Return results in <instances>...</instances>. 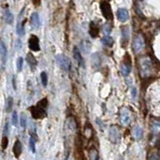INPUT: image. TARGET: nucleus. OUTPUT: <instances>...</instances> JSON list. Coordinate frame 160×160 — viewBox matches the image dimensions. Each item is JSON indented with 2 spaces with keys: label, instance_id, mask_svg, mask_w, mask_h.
Instances as JSON below:
<instances>
[{
  "label": "nucleus",
  "instance_id": "nucleus-21",
  "mask_svg": "<svg viewBox=\"0 0 160 160\" xmlns=\"http://www.w3.org/2000/svg\"><path fill=\"white\" fill-rule=\"evenodd\" d=\"M24 25H22L21 22H18L17 25H16V31H17V33L19 36H22V35H24Z\"/></svg>",
  "mask_w": 160,
  "mask_h": 160
},
{
  "label": "nucleus",
  "instance_id": "nucleus-9",
  "mask_svg": "<svg viewBox=\"0 0 160 160\" xmlns=\"http://www.w3.org/2000/svg\"><path fill=\"white\" fill-rule=\"evenodd\" d=\"M109 136L111 141L114 143H117L118 141L120 140V132H119L118 128L116 126L111 127V129H110V132H109Z\"/></svg>",
  "mask_w": 160,
  "mask_h": 160
},
{
  "label": "nucleus",
  "instance_id": "nucleus-28",
  "mask_svg": "<svg viewBox=\"0 0 160 160\" xmlns=\"http://www.w3.org/2000/svg\"><path fill=\"white\" fill-rule=\"evenodd\" d=\"M2 150H4L6 147H7V145H8V139H7V137L6 136H4L3 138H2Z\"/></svg>",
  "mask_w": 160,
  "mask_h": 160
},
{
  "label": "nucleus",
  "instance_id": "nucleus-15",
  "mask_svg": "<svg viewBox=\"0 0 160 160\" xmlns=\"http://www.w3.org/2000/svg\"><path fill=\"white\" fill-rule=\"evenodd\" d=\"M89 33H90V35L92 36L93 38H98V35H99V28H98L97 26H96V24L94 23V22H91V23H90Z\"/></svg>",
  "mask_w": 160,
  "mask_h": 160
},
{
  "label": "nucleus",
  "instance_id": "nucleus-25",
  "mask_svg": "<svg viewBox=\"0 0 160 160\" xmlns=\"http://www.w3.org/2000/svg\"><path fill=\"white\" fill-rule=\"evenodd\" d=\"M90 157L91 159L93 160H96V159H99V155H98V152L96 151V150H92V151H90Z\"/></svg>",
  "mask_w": 160,
  "mask_h": 160
},
{
  "label": "nucleus",
  "instance_id": "nucleus-23",
  "mask_svg": "<svg viewBox=\"0 0 160 160\" xmlns=\"http://www.w3.org/2000/svg\"><path fill=\"white\" fill-rule=\"evenodd\" d=\"M40 79H42L43 87H47L48 86V75H47V72H42V74H40Z\"/></svg>",
  "mask_w": 160,
  "mask_h": 160
},
{
  "label": "nucleus",
  "instance_id": "nucleus-2",
  "mask_svg": "<svg viewBox=\"0 0 160 160\" xmlns=\"http://www.w3.org/2000/svg\"><path fill=\"white\" fill-rule=\"evenodd\" d=\"M132 48H133V51L135 53L140 52L144 48V39L142 38V35L138 34L137 36H135L134 42L132 43Z\"/></svg>",
  "mask_w": 160,
  "mask_h": 160
},
{
  "label": "nucleus",
  "instance_id": "nucleus-3",
  "mask_svg": "<svg viewBox=\"0 0 160 160\" xmlns=\"http://www.w3.org/2000/svg\"><path fill=\"white\" fill-rule=\"evenodd\" d=\"M121 72L123 76L127 77L131 72V59L129 54H126L124 61H123L121 65Z\"/></svg>",
  "mask_w": 160,
  "mask_h": 160
},
{
  "label": "nucleus",
  "instance_id": "nucleus-20",
  "mask_svg": "<svg viewBox=\"0 0 160 160\" xmlns=\"http://www.w3.org/2000/svg\"><path fill=\"white\" fill-rule=\"evenodd\" d=\"M5 21L8 24H11L13 22V15L9 9H5Z\"/></svg>",
  "mask_w": 160,
  "mask_h": 160
},
{
  "label": "nucleus",
  "instance_id": "nucleus-29",
  "mask_svg": "<svg viewBox=\"0 0 160 160\" xmlns=\"http://www.w3.org/2000/svg\"><path fill=\"white\" fill-rule=\"evenodd\" d=\"M20 124L23 128L26 127V117H25V115H23V114H22L20 117Z\"/></svg>",
  "mask_w": 160,
  "mask_h": 160
},
{
  "label": "nucleus",
  "instance_id": "nucleus-30",
  "mask_svg": "<svg viewBox=\"0 0 160 160\" xmlns=\"http://www.w3.org/2000/svg\"><path fill=\"white\" fill-rule=\"evenodd\" d=\"M29 145H30L31 151H32V152H35V142H34L33 138H30V140H29Z\"/></svg>",
  "mask_w": 160,
  "mask_h": 160
},
{
  "label": "nucleus",
  "instance_id": "nucleus-6",
  "mask_svg": "<svg viewBox=\"0 0 160 160\" xmlns=\"http://www.w3.org/2000/svg\"><path fill=\"white\" fill-rule=\"evenodd\" d=\"M141 72H142L143 77H147L151 72V62L148 59H142V62L140 63Z\"/></svg>",
  "mask_w": 160,
  "mask_h": 160
},
{
  "label": "nucleus",
  "instance_id": "nucleus-19",
  "mask_svg": "<svg viewBox=\"0 0 160 160\" xmlns=\"http://www.w3.org/2000/svg\"><path fill=\"white\" fill-rule=\"evenodd\" d=\"M102 42L105 44V45H107V47L109 48H112L113 47V44H114V39L112 38H110L109 35H106L105 38L102 39Z\"/></svg>",
  "mask_w": 160,
  "mask_h": 160
},
{
  "label": "nucleus",
  "instance_id": "nucleus-18",
  "mask_svg": "<svg viewBox=\"0 0 160 160\" xmlns=\"http://www.w3.org/2000/svg\"><path fill=\"white\" fill-rule=\"evenodd\" d=\"M142 134H143V131H142V128L140 126H136L134 129H133V136L134 138L139 140L142 138Z\"/></svg>",
  "mask_w": 160,
  "mask_h": 160
},
{
  "label": "nucleus",
  "instance_id": "nucleus-22",
  "mask_svg": "<svg viewBox=\"0 0 160 160\" xmlns=\"http://www.w3.org/2000/svg\"><path fill=\"white\" fill-rule=\"evenodd\" d=\"M103 31H104V33L106 35H109L110 33H111V31H112V26L110 25L109 23L104 24L103 25Z\"/></svg>",
  "mask_w": 160,
  "mask_h": 160
},
{
  "label": "nucleus",
  "instance_id": "nucleus-4",
  "mask_svg": "<svg viewBox=\"0 0 160 160\" xmlns=\"http://www.w3.org/2000/svg\"><path fill=\"white\" fill-rule=\"evenodd\" d=\"M100 7H101V11L103 13L104 17L106 19H112L113 18V13H112V9L111 5L107 2V1H102L100 4Z\"/></svg>",
  "mask_w": 160,
  "mask_h": 160
},
{
  "label": "nucleus",
  "instance_id": "nucleus-14",
  "mask_svg": "<svg viewBox=\"0 0 160 160\" xmlns=\"http://www.w3.org/2000/svg\"><path fill=\"white\" fill-rule=\"evenodd\" d=\"M22 152V146H21V143L19 140H16L15 143H14V146H13V153H14V156L16 158H18L20 156V154Z\"/></svg>",
  "mask_w": 160,
  "mask_h": 160
},
{
  "label": "nucleus",
  "instance_id": "nucleus-12",
  "mask_svg": "<svg viewBox=\"0 0 160 160\" xmlns=\"http://www.w3.org/2000/svg\"><path fill=\"white\" fill-rule=\"evenodd\" d=\"M74 58L77 61V62L79 63V66L81 67H84L85 66V62H84V58L82 57V54L80 52V49L78 48L77 47L74 48Z\"/></svg>",
  "mask_w": 160,
  "mask_h": 160
},
{
  "label": "nucleus",
  "instance_id": "nucleus-8",
  "mask_svg": "<svg viewBox=\"0 0 160 160\" xmlns=\"http://www.w3.org/2000/svg\"><path fill=\"white\" fill-rule=\"evenodd\" d=\"M28 47L31 51L33 52H38L40 48H39V40H38V38L36 35H31L29 38V40H28Z\"/></svg>",
  "mask_w": 160,
  "mask_h": 160
},
{
  "label": "nucleus",
  "instance_id": "nucleus-17",
  "mask_svg": "<svg viewBox=\"0 0 160 160\" xmlns=\"http://www.w3.org/2000/svg\"><path fill=\"white\" fill-rule=\"evenodd\" d=\"M1 65H2V68L4 67V63H5V61H6V58H7V49L5 48V45H4L3 42H1Z\"/></svg>",
  "mask_w": 160,
  "mask_h": 160
},
{
  "label": "nucleus",
  "instance_id": "nucleus-13",
  "mask_svg": "<svg viewBox=\"0 0 160 160\" xmlns=\"http://www.w3.org/2000/svg\"><path fill=\"white\" fill-rule=\"evenodd\" d=\"M27 58V62H28V65L30 66V68L32 71H34L36 66H38V62H36L34 56L31 52H29V53H27V58Z\"/></svg>",
  "mask_w": 160,
  "mask_h": 160
},
{
  "label": "nucleus",
  "instance_id": "nucleus-5",
  "mask_svg": "<svg viewBox=\"0 0 160 160\" xmlns=\"http://www.w3.org/2000/svg\"><path fill=\"white\" fill-rule=\"evenodd\" d=\"M120 121H121V124L124 125V126H127V125L130 124V122H131V113L129 111V109L123 108L121 110Z\"/></svg>",
  "mask_w": 160,
  "mask_h": 160
},
{
  "label": "nucleus",
  "instance_id": "nucleus-31",
  "mask_svg": "<svg viewBox=\"0 0 160 160\" xmlns=\"http://www.w3.org/2000/svg\"><path fill=\"white\" fill-rule=\"evenodd\" d=\"M7 105H8V107L6 108V110L9 112V111L11 110V107H12V106H11V105H12V98H11V97L8 99V104H7Z\"/></svg>",
  "mask_w": 160,
  "mask_h": 160
},
{
  "label": "nucleus",
  "instance_id": "nucleus-33",
  "mask_svg": "<svg viewBox=\"0 0 160 160\" xmlns=\"http://www.w3.org/2000/svg\"><path fill=\"white\" fill-rule=\"evenodd\" d=\"M107 1H110V0H107Z\"/></svg>",
  "mask_w": 160,
  "mask_h": 160
},
{
  "label": "nucleus",
  "instance_id": "nucleus-11",
  "mask_svg": "<svg viewBox=\"0 0 160 160\" xmlns=\"http://www.w3.org/2000/svg\"><path fill=\"white\" fill-rule=\"evenodd\" d=\"M30 23L32 25V27L34 29L39 28L40 26V21H39V16L36 12H33L30 16Z\"/></svg>",
  "mask_w": 160,
  "mask_h": 160
},
{
  "label": "nucleus",
  "instance_id": "nucleus-7",
  "mask_svg": "<svg viewBox=\"0 0 160 160\" xmlns=\"http://www.w3.org/2000/svg\"><path fill=\"white\" fill-rule=\"evenodd\" d=\"M57 62L58 63V66L61 67L63 71L70 70V62H68V59L65 56H62V54H59V56H58L57 57Z\"/></svg>",
  "mask_w": 160,
  "mask_h": 160
},
{
  "label": "nucleus",
  "instance_id": "nucleus-32",
  "mask_svg": "<svg viewBox=\"0 0 160 160\" xmlns=\"http://www.w3.org/2000/svg\"><path fill=\"white\" fill-rule=\"evenodd\" d=\"M132 96H133V99L135 100L136 99V96H137V91H136L135 88L132 89Z\"/></svg>",
  "mask_w": 160,
  "mask_h": 160
},
{
  "label": "nucleus",
  "instance_id": "nucleus-10",
  "mask_svg": "<svg viewBox=\"0 0 160 160\" xmlns=\"http://www.w3.org/2000/svg\"><path fill=\"white\" fill-rule=\"evenodd\" d=\"M117 16H118V19L121 22H126L129 19V12H128L127 9L121 8L117 11Z\"/></svg>",
  "mask_w": 160,
  "mask_h": 160
},
{
  "label": "nucleus",
  "instance_id": "nucleus-27",
  "mask_svg": "<svg viewBox=\"0 0 160 160\" xmlns=\"http://www.w3.org/2000/svg\"><path fill=\"white\" fill-rule=\"evenodd\" d=\"M12 124L14 126H17V124H18V117H17L16 112H13V114H12Z\"/></svg>",
  "mask_w": 160,
  "mask_h": 160
},
{
  "label": "nucleus",
  "instance_id": "nucleus-26",
  "mask_svg": "<svg viewBox=\"0 0 160 160\" xmlns=\"http://www.w3.org/2000/svg\"><path fill=\"white\" fill-rule=\"evenodd\" d=\"M22 66H23V59L22 58H19L17 59V71L20 72L22 70Z\"/></svg>",
  "mask_w": 160,
  "mask_h": 160
},
{
  "label": "nucleus",
  "instance_id": "nucleus-1",
  "mask_svg": "<svg viewBox=\"0 0 160 160\" xmlns=\"http://www.w3.org/2000/svg\"><path fill=\"white\" fill-rule=\"evenodd\" d=\"M48 100L42 99L35 105L29 108L31 115L34 119H42L47 116V108H48Z\"/></svg>",
  "mask_w": 160,
  "mask_h": 160
},
{
  "label": "nucleus",
  "instance_id": "nucleus-16",
  "mask_svg": "<svg viewBox=\"0 0 160 160\" xmlns=\"http://www.w3.org/2000/svg\"><path fill=\"white\" fill-rule=\"evenodd\" d=\"M121 31H122V42L123 43H125L128 42V39H129V27L123 26Z\"/></svg>",
  "mask_w": 160,
  "mask_h": 160
},
{
  "label": "nucleus",
  "instance_id": "nucleus-24",
  "mask_svg": "<svg viewBox=\"0 0 160 160\" xmlns=\"http://www.w3.org/2000/svg\"><path fill=\"white\" fill-rule=\"evenodd\" d=\"M152 132L154 134H157L160 132V123H155L152 126Z\"/></svg>",
  "mask_w": 160,
  "mask_h": 160
}]
</instances>
